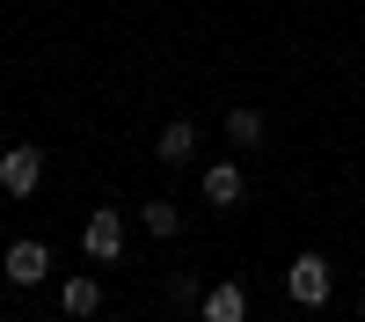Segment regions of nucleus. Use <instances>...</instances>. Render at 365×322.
<instances>
[{"instance_id": "2", "label": "nucleus", "mask_w": 365, "mask_h": 322, "mask_svg": "<svg viewBox=\"0 0 365 322\" xmlns=\"http://www.w3.org/2000/svg\"><path fill=\"white\" fill-rule=\"evenodd\" d=\"M81 249H88V263H117L125 256V213H117V205H96L88 227H81Z\"/></svg>"}, {"instance_id": "3", "label": "nucleus", "mask_w": 365, "mask_h": 322, "mask_svg": "<svg viewBox=\"0 0 365 322\" xmlns=\"http://www.w3.org/2000/svg\"><path fill=\"white\" fill-rule=\"evenodd\" d=\"M37 183H44V154L37 146H8L0 154V198H37Z\"/></svg>"}, {"instance_id": "8", "label": "nucleus", "mask_w": 365, "mask_h": 322, "mask_svg": "<svg viewBox=\"0 0 365 322\" xmlns=\"http://www.w3.org/2000/svg\"><path fill=\"white\" fill-rule=\"evenodd\" d=\"M220 132H227V139L241 146V154H256V146L270 139V132H263V110H249V103H234V110H227V125H220Z\"/></svg>"}, {"instance_id": "7", "label": "nucleus", "mask_w": 365, "mask_h": 322, "mask_svg": "<svg viewBox=\"0 0 365 322\" xmlns=\"http://www.w3.org/2000/svg\"><path fill=\"white\" fill-rule=\"evenodd\" d=\"M205 322H249V293H241L234 278H220L205 293Z\"/></svg>"}, {"instance_id": "4", "label": "nucleus", "mask_w": 365, "mask_h": 322, "mask_svg": "<svg viewBox=\"0 0 365 322\" xmlns=\"http://www.w3.org/2000/svg\"><path fill=\"white\" fill-rule=\"evenodd\" d=\"M0 278H8V286H37V278H51V249L29 242V234H22V242H8V256H0Z\"/></svg>"}, {"instance_id": "9", "label": "nucleus", "mask_w": 365, "mask_h": 322, "mask_svg": "<svg viewBox=\"0 0 365 322\" xmlns=\"http://www.w3.org/2000/svg\"><path fill=\"white\" fill-rule=\"evenodd\" d=\"M58 308H66V315H81V322H88V315L103 308V286H96V278L81 271V278H66V286H58Z\"/></svg>"}, {"instance_id": "5", "label": "nucleus", "mask_w": 365, "mask_h": 322, "mask_svg": "<svg viewBox=\"0 0 365 322\" xmlns=\"http://www.w3.org/2000/svg\"><path fill=\"white\" fill-rule=\"evenodd\" d=\"M154 154H161L168 168H182V161L197 154V125H190V117H168V125L154 132Z\"/></svg>"}, {"instance_id": "12", "label": "nucleus", "mask_w": 365, "mask_h": 322, "mask_svg": "<svg viewBox=\"0 0 365 322\" xmlns=\"http://www.w3.org/2000/svg\"><path fill=\"white\" fill-rule=\"evenodd\" d=\"M15 322H29V315H15Z\"/></svg>"}, {"instance_id": "1", "label": "nucleus", "mask_w": 365, "mask_h": 322, "mask_svg": "<svg viewBox=\"0 0 365 322\" xmlns=\"http://www.w3.org/2000/svg\"><path fill=\"white\" fill-rule=\"evenodd\" d=\"M285 293H292V308H329V293H336L329 256H322V249H299V256L285 263Z\"/></svg>"}, {"instance_id": "11", "label": "nucleus", "mask_w": 365, "mask_h": 322, "mask_svg": "<svg viewBox=\"0 0 365 322\" xmlns=\"http://www.w3.org/2000/svg\"><path fill=\"white\" fill-rule=\"evenodd\" d=\"M358 322H365V293H358Z\"/></svg>"}, {"instance_id": "10", "label": "nucleus", "mask_w": 365, "mask_h": 322, "mask_svg": "<svg viewBox=\"0 0 365 322\" xmlns=\"http://www.w3.org/2000/svg\"><path fill=\"white\" fill-rule=\"evenodd\" d=\"M139 227H146V234H161V242H168V234L182 227V213H175L168 198H146V205H139Z\"/></svg>"}, {"instance_id": "6", "label": "nucleus", "mask_w": 365, "mask_h": 322, "mask_svg": "<svg viewBox=\"0 0 365 322\" xmlns=\"http://www.w3.org/2000/svg\"><path fill=\"white\" fill-rule=\"evenodd\" d=\"M241 191H249V183H241V168H234V161H212V168H205V205H212V213L241 205Z\"/></svg>"}]
</instances>
